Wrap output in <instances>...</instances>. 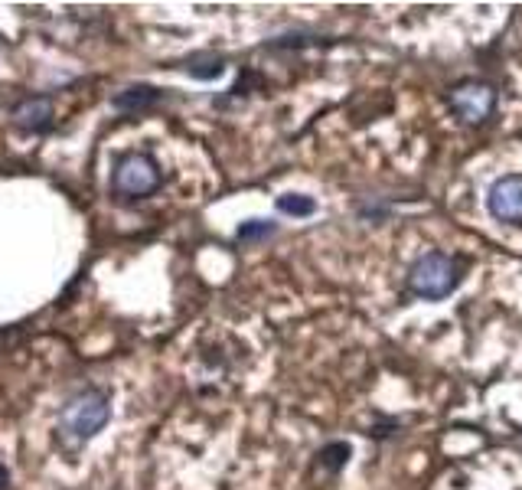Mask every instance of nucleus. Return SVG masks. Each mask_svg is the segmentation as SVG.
I'll use <instances>...</instances> for the list:
<instances>
[{"label":"nucleus","instance_id":"1","mask_svg":"<svg viewBox=\"0 0 522 490\" xmlns=\"http://www.w3.org/2000/svg\"><path fill=\"white\" fill-rule=\"evenodd\" d=\"M108 415H111V409H108L105 392L102 389H82L79 396H72L66 406H62L59 432L69 441H76V445H82V441H89L102 432Z\"/></svg>","mask_w":522,"mask_h":490},{"label":"nucleus","instance_id":"2","mask_svg":"<svg viewBox=\"0 0 522 490\" xmlns=\"http://www.w3.org/2000/svg\"><path fill=\"white\" fill-rule=\"evenodd\" d=\"M457 285H461V265L444 252H428L408 268V288L425 301L447 298Z\"/></svg>","mask_w":522,"mask_h":490},{"label":"nucleus","instance_id":"3","mask_svg":"<svg viewBox=\"0 0 522 490\" xmlns=\"http://www.w3.org/2000/svg\"><path fill=\"white\" fill-rule=\"evenodd\" d=\"M160 167L151 154H128L121 157L115 174H111V190L121 200H144L160 187Z\"/></svg>","mask_w":522,"mask_h":490},{"label":"nucleus","instance_id":"4","mask_svg":"<svg viewBox=\"0 0 522 490\" xmlns=\"http://www.w3.org/2000/svg\"><path fill=\"white\" fill-rule=\"evenodd\" d=\"M447 105H451V112L461 121H467V125H480V121L490 118L493 112L496 92L487 82H461L447 95Z\"/></svg>","mask_w":522,"mask_h":490},{"label":"nucleus","instance_id":"5","mask_svg":"<svg viewBox=\"0 0 522 490\" xmlns=\"http://www.w3.org/2000/svg\"><path fill=\"white\" fill-rule=\"evenodd\" d=\"M487 210L496 223H509V226H522V177L509 174L500 177L487 193Z\"/></svg>","mask_w":522,"mask_h":490},{"label":"nucleus","instance_id":"6","mask_svg":"<svg viewBox=\"0 0 522 490\" xmlns=\"http://www.w3.org/2000/svg\"><path fill=\"white\" fill-rule=\"evenodd\" d=\"M14 125L20 131H46L53 125V102L49 98H27L14 108Z\"/></svg>","mask_w":522,"mask_h":490},{"label":"nucleus","instance_id":"7","mask_svg":"<svg viewBox=\"0 0 522 490\" xmlns=\"http://www.w3.org/2000/svg\"><path fill=\"white\" fill-rule=\"evenodd\" d=\"M157 98H160V92L151 89V85H131V89H124L115 98V108H121V112H141V108L154 105Z\"/></svg>","mask_w":522,"mask_h":490},{"label":"nucleus","instance_id":"8","mask_svg":"<svg viewBox=\"0 0 522 490\" xmlns=\"http://www.w3.org/2000/svg\"><path fill=\"white\" fill-rule=\"evenodd\" d=\"M278 210L288 213V216H310L317 210V203L310 196H297V193H284L278 200Z\"/></svg>","mask_w":522,"mask_h":490},{"label":"nucleus","instance_id":"9","mask_svg":"<svg viewBox=\"0 0 522 490\" xmlns=\"http://www.w3.org/2000/svg\"><path fill=\"white\" fill-rule=\"evenodd\" d=\"M186 72L196 79H216L222 76V59L219 56H200V59H190V66H186Z\"/></svg>","mask_w":522,"mask_h":490},{"label":"nucleus","instance_id":"10","mask_svg":"<svg viewBox=\"0 0 522 490\" xmlns=\"http://www.w3.org/2000/svg\"><path fill=\"white\" fill-rule=\"evenodd\" d=\"M275 232L271 223H261V219H252V223H242L239 226V242H252V239H265Z\"/></svg>","mask_w":522,"mask_h":490}]
</instances>
